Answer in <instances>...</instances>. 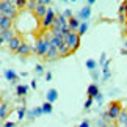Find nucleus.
<instances>
[{
	"mask_svg": "<svg viewBox=\"0 0 127 127\" xmlns=\"http://www.w3.org/2000/svg\"><path fill=\"white\" fill-rule=\"evenodd\" d=\"M16 8L17 9H25L27 8V0H16Z\"/></svg>",
	"mask_w": 127,
	"mask_h": 127,
	"instance_id": "nucleus-26",
	"label": "nucleus"
},
{
	"mask_svg": "<svg viewBox=\"0 0 127 127\" xmlns=\"http://www.w3.org/2000/svg\"><path fill=\"white\" fill-rule=\"evenodd\" d=\"M38 6V0H27V8H28V11H35Z\"/></svg>",
	"mask_w": 127,
	"mask_h": 127,
	"instance_id": "nucleus-21",
	"label": "nucleus"
},
{
	"mask_svg": "<svg viewBox=\"0 0 127 127\" xmlns=\"http://www.w3.org/2000/svg\"><path fill=\"white\" fill-rule=\"evenodd\" d=\"M16 53H17L19 57H30L32 53H35V47H32L28 42L24 41V42L21 44V47L17 49V52H16Z\"/></svg>",
	"mask_w": 127,
	"mask_h": 127,
	"instance_id": "nucleus-6",
	"label": "nucleus"
},
{
	"mask_svg": "<svg viewBox=\"0 0 127 127\" xmlns=\"http://www.w3.org/2000/svg\"><path fill=\"white\" fill-rule=\"evenodd\" d=\"M58 58H60V55H58V47L50 46L49 50H47V53H46V57H44L42 60L44 61H53V60H58Z\"/></svg>",
	"mask_w": 127,
	"mask_h": 127,
	"instance_id": "nucleus-8",
	"label": "nucleus"
},
{
	"mask_svg": "<svg viewBox=\"0 0 127 127\" xmlns=\"http://www.w3.org/2000/svg\"><path fill=\"white\" fill-rule=\"evenodd\" d=\"M79 127H90V121H88V119H85V121H82V124H80Z\"/></svg>",
	"mask_w": 127,
	"mask_h": 127,
	"instance_id": "nucleus-36",
	"label": "nucleus"
},
{
	"mask_svg": "<svg viewBox=\"0 0 127 127\" xmlns=\"http://www.w3.org/2000/svg\"><path fill=\"white\" fill-rule=\"evenodd\" d=\"M0 13L3 14V16H8V17H11L13 21L17 17V14H19V9L14 6V5L9 3V0L8 2H5V0H0Z\"/></svg>",
	"mask_w": 127,
	"mask_h": 127,
	"instance_id": "nucleus-2",
	"label": "nucleus"
},
{
	"mask_svg": "<svg viewBox=\"0 0 127 127\" xmlns=\"http://www.w3.org/2000/svg\"><path fill=\"white\" fill-rule=\"evenodd\" d=\"M3 127H16V123H5Z\"/></svg>",
	"mask_w": 127,
	"mask_h": 127,
	"instance_id": "nucleus-38",
	"label": "nucleus"
},
{
	"mask_svg": "<svg viewBox=\"0 0 127 127\" xmlns=\"http://www.w3.org/2000/svg\"><path fill=\"white\" fill-rule=\"evenodd\" d=\"M5 2H8V0H5Z\"/></svg>",
	"mask_w": 127,
	"mask_h": 127,
	"instance_id": "nucleus-47",
	"label": "nucleus"
},
{
	"mask_svg": "<svg viewBox=\"0 0 127 127\" xmlns=\"http://www.w3.org/2000/svg\"><path fill=\"white\" fill-rule=\"evenodd\" d=\"M86 94H88V97H96L97 94H99V86H97L96 83H91L90 86H88V90H86Z\"/></svg>",
	"mask_w": 127,
	"mask_h": 127,
	"instance_id": "nucleus-17",
	"label": "nucleus"
},
{
	"mask_svg": "<svg viewBox=\"0 0 127 127\" xmlns=\"http://www.w3.org/2000/svg\"><path fill=\"white\" fill-rule=\"evenodd\" d=\"M126 25H127V22H126Z\"/></svg>",
	"mask_w": 127,
	"mask_h": 127,
	"instance_id": "nucleus-48",
	"label": "nucleus"
},
{
	"mask_svg": "<svg viewBox=\"0 0 127 127\" xmlns=\"http://www.w3.org/2000/svg\"><path fill=\"white\" fill-rule=\"evenodd\" d=\"M58 55H60V58H64V57L72 55V53H71V49H69V46H67V42L63 41L60 46H58Z\"/></svg>",
	"mask_w": 127,
	"mask_h": 127,
	"instance_id": "nucleus-10",
	"label": "nucleus"
},
{
	"mask_svg": "<svg viewBox=\"0 0 127 127\" xmlns=\"http://www.w3.org/2000/svg\"><path fill=\"white\" fill-rule=\"evenodd\" d=\"M3 42H5V41L2 39V36H0V46H2V44H3Z\"/></svg>",
	"mask_w": 127,
	"mask_h": 127,
	"instance_id": "nucleus-43",
	"label": "nucleus"
},
{
	"mask_svg": "<svg viewBox=\"0 0 127 127\" xmlns=\"http://www.w3.org/2000/svg\"><path fill=\"white\" fill-rule=\"evenodd\" d=\"M118 21H119L121 24H126V22H127V16H126V14H119Z\"/></svg>",
	"mask_w": 127,
	"mask_h": 127,
	"instance_id": "nucleus-33",
	"label": "nucleus"
},
{
	"mask_svg": "<svg viewBox=\"0 0 127 127\" xmlns=\"http://www.w3.org/2000/svg\"><path fill=\"white\" fill-rule=\"evenodd\" d=\"M119 14H126V3L124 2L121 3V6H119Z\"/></svg>",
	"mask_w": 127,
	"mask_h": 127,
	"instance_id": "nucleus-34",
	"label": "nucleus"
},
{
	"mask_svg": "<svg viewBox=\"0 0 127 127\" xmlns=\"http://www.w3.org/2000/svg\"><path fill=\"white\" fill-rule=\"evenodd\" d=\"M27 115V108L25 107H21V108H17V116H19V121H22L24 118H25Z\"/></svg>",
	"mask_w": 127,
	"mask_h": 127,
	"instance_id": "nucleus-23",
	"label": "nucleus"
},
{
	"mask_svg": "<svg viewBox=\"0 0 127 127\" xmlns=\"http://www.w3.org/2000/svg\"><path fill=\"white\" fill-rule=\"evenodd\" d=\"M61 14H63V16H64L66 19H71V17H72V13H71V9H66V11H63Z\"/></svg>",
	"mask_w": 127,
	"mask_h": 127,
	"instance_id": "nucleus-32",
	"label": "nucleus"
},
{
	"mask_svg": "<svg viewBox=\"0 0 127 127\" xmlns=\"http://www.w3.org/2000/svg\"><path fill=\"white\" fill-rule=\"evenodd\" d=\"M28 93V86L27 85H16V94L19 97H24Z\"/></svg>",
	"mask_w": 127,
	"mask_h": 127,
	"instance_id": "nucleus-20",
	"label": "nucleus"
},
{
	"mask_svg": "<svg viewBox=\"0 0 127 127\" xmlns=\"http://www.w3.org/2000/svg\"><path fill=\"white\" fill-rule=\"evenodd\" d=\"M126 121H127V108H123V111L119 113L118 119H116V123H118V126H123V127H124Z\"/></svg>",
	"mask_w": 127,
	"mask_h": 127,
	"instance_id": "nucleus-19",
	"label": "nucleus"
},
{
	"mask_svg": "<svg viewBox=\"0 0 127 127\" xmlns=\"http://www.w3.org/2000/svg\"><path fill=\"white\" fill-rule=\"evenodd\" d=\"M71 2H77V0H71Z\"/></svg>",
	"mask_w": 127,
	"mask_h": 127,
	"instance_id": "nucleus-44",
	"label": "nucleus"
},
{
	"mask_svg": "<svg viewBox=\"0 0 127 127\" xmlns=\"http://www.w3.org/2000/svg\"><path fill=\"white\" fill-rule=\"evenodd\" d=\"M126 35H127V32H126Z\"/></svg>",
	"mask_w": 127,
	"mask_h": 127,
	"instance_id": "nucleus-49",
	"label": "nucleus"
},
{
	"mask_svg": "<svg viewBox=\"0 0 127 127\" xmlns=\"http://www.w3.org/2000/svg\"><path fill=\"white\" fill-rule=\"evenodd\" d=\"M46 97H47V102H50V104H53L57 99H58V91L57 90H49L47 91V94H46Z\"/></svg>",
	"mask_w": 127,
	"mask_h": 127,
	"instance_id": "nucleus-18",
	"label": "nucleus"
},
{
	"mask_svg": "<svg viewBox=\"0 0 127 127\" xmlns=\"http://www.w3.org/2000/svg\"><path fill=\"white\" fill-rule=\"evenodd\" d=\"M33 115H35V118H38V116H41L44 113V110H42V107H36V108H33Z\"/></svg>",
	"mask_w": 127,
	"mask_h": 127,
	"instance_id": "nucleus-27",
	"label": "nucleus"
},
{
	"mask_svg": "<svg viewBox=\"0 0 127 127\" xmlns=\"http://www.w3.org/2000/svg\"><path fill=\"white\" fill-rule=\"evenodd\" d=\"M46 80H47V82L52 80V74H50V72H47V74H46Z\"/></svg>",
	"mask_w": 127,
	"mask_h": 127,
	"instance_id": "nucleus-39",
	"label": "nucleus"
},
{
	"mask_svg": "<svg viewBox=\"0 0 127 127\" xmlns=\"http://www.w3.org/2000/svg\"><path fill=\"white\" fill-rule=\"evenodd\" d=\"M93 102H94V97H88L86 102H85V110H90V108H91Z\"/></svg>",
	"mask_w": 127,
	"mask_h": 127,
	"instance_id": "nucleus-28",
	"label": "nucleus"
},
{
	"mask_svg": "<svg viewBox=\"0 0 127 127\" xmlns=\"http://www.w3.org/2000/svg\"><path fill=\"white\" fill-rule=\"evenodd\" d=\"M38 3H39V5H46V6H49V5H50V0H38Z\"/></svg>",
	"mask_w": 127,
	"mask_h": 127,
	"instance_id": "nucleus-35",
	"label": "nucleus"
},
{
	"mask_svg": "<svg viewBox=\"0 0 127 127\" xmlns=\"http://www.w3.org/2000/svg\"><path fill=\"white\" fill-rule=\"evenodd\" d=\"M91 77H93V80H97V79H99V71H97V69L91 71Z\"/></svg>",
	"mask_w": 127,
	"mask_h": 127,
	"instance_id": "nucleus-31",
	"label": "nucleus"
},
{
	"mask_svg": "<svg viewBox=\"0 0 127 127\" xmlns=\"http://www.w3.org/2000/svg\"><path fill=\"white\" fill-rule=\"evenodd\" d=\"M94 2H96V0H88V5H90V6H91V5L94 3Z\"/></svg>",
	"mask_w": 127,
	"mask_h": 127,
	"instance_id": "nucleus-42",
	"label": "nucleus"
},
{
	"mask_svg": "<svg viewBox=\"0 0 127 127\" xmlns=\"http://www.w3.org/2000/svg\"><path fill=\"white\" fill-rule=\"evenodd\" d=\"M86 30H88V24L83 21V22L80 24V27H79V30H77V33L82 36V35H85V33H86Z\"/></svg>",
	"mask_w": 127,
	"mask_h": 127,
	"instance_id": "nucleus-22",
	"label": "nucleus"
},
{
	"mask_svg": "<svg viewBox=\"0 0 127 127\" xmlns=\"http://www.w3.org/2000/svg\"><path fill=\"white\" fill-rule=\"evenodd\" d=\"M42 107V110H44V113H52V104H50V102H44V104L41 105Z\"/></svg>",
	"mask_w": 127,
	"mask_h": 127,
	"instance_id": "nucleus-25",
	"label": "nucleus"
},
{
	"mask_svg": "<svg viewBox=\"0 0 127 127\" xmlns=\"http://www.w3.org/2000/svg\"><path fill=\"white\" fill-rule=\"evenodd\" d=\"M94 99H96L97 102H99V104H102V99H104V96H102V94H100V93H99V94H97V96L94 97Z\"/></svg>",
	"mask_w": 127,
	"mask_h": 127,
	"instance_id": "nucleus-37",
	"label": "nucleus"
},
{
	"mask_svg": "<svg viewBox=\"0 0 127 127\" xmlns=\"http://www.w3.org/2000/svg\"><path fill=\"white\" fill-rule=\"evenodd\" d=\"M24 42V38L22 35H19V33H16V36L13 38V39H9L6 44H8V49H9V52H13V53H16L17 52V49L21 47V44Z\"/></svg>",
	"mask_w": 127,
	"mask_h": 127,
	"instance_id": "nucleus-5",
	"label": "nucleus"
},
{
	"mask_svg": "<svg viewBox=\"0 0 127 127\" xmlns=\"http://www.w3.org/2000/svg\"><path fill=\"white\" fill-rule=\"evenodd\" d=\"M11 111H13L11 104H8V102H0V121H5L11 115Z\"/></svg>",
	"mask_w": 127,
	"mask_h": 127,
	"instance_id": "nucleus-7",
	"label": "nucleus"
},
{
	"mask_svg": "<svg viewBox=\"0 0 127 127\" xmlns=\"http://www.w3.org/2000/svg\"><path fill=\"white\" fill-rule=\"evenodd\" d=\"M55 17H57L55 11H53L52 8H47V14L44 16V19L41 21V28H42V33H44V32H47L49 28L52 27V24L55 22Z\"/></svg>",
	"mask_w": 127,
	"mask_h": 127,
	"instance_id": "nucleus-4",
	"label": "nucleus"
},
{
	"mask_svg": "<svg viewBox=\"0 0 127 127\" xmlns=\"http://www.w3.org/2000/svg\"><path fill=\"white\" fill-rule=\"evenodd\" d=\"M36 86H38V83H36V80H33V82H32V88H33V90H36Z\"/></svg>",
	"mask_w": 127,
	"mask_h": 127,
	"instance_id": "nucleus-40",
	"label": "nucleus"
},
{
	"mask_svg": "<svg viewBox=\"0 0 127 127\" xmlns=\"http://www.w3.org/2000/svg\"><path fill=\"white\" fill-rule=\"evenodd\" d=\"M13 19L8 17V16H3L2 19H0V28L2 30H8V28H13Z\"/></svg>",
	"mask_w": 127,
	"mask_h": 127,
	"instance_id": "nucleus-13",
	"label": "nucleus"
},
{
	"mask_svg": "<svg viewBox=\"0 0 127 127\" xmlns=\"http://www.w3.org/2000/svg\"><path fill=\"white\" fill-rule=\"evenodd\" d=\"M107 61V53L105 52H102V55H100V60H99V64L100 66H104V63Z\"/></svg>",
	"mask_w": 127,
	"mask_h": 127,
	"instance_id": "nucleus-29",
	"label": "nucleus"
},
{
	"mask_svg": "<svg viewBox=\"0 0 127 127\" xmlns=\"http://www.w3.org/2000/svg\"><path fill=\"white\" fill-rule=\"evenodd\" d=\"M35 71H36V74H44V66L42 64H36Z\"/></svg>",
	"mask_w": 127,
	"mask_h": 127,
	"instance_id": "nucleus-30",
	"label": "nucleus"
},
{
	"mask_svg": "<svg viewBox=\"0 0 127 127\" xmlns=\"http://www.w3.org/2000/svg\"><path fill=\"white\" fill-rule=\"evenodd\" d=\"M0 36H2V39H3L5 42H8L9 39H13V38L16 36V32H14L13 28H8V30H2Z\"/></svg>",
	"mask_w": 127,
	"mask_h": 127,
	"instance_id": "nucleus-15",
	"label": "nucleus"
},
{
	"mask_svg": "<svg viewBox=\"0 0 127 127\" xmlns=\"http://www.w3.org/2000/svg\"><path fill=\"white\" fill-rule=\"evenodd\" d=\"M90 16H91V6H90V5H86L85 8H82L79 11V14H77V17H79L80 21H88Z\"/></svg>",
	"mask_w": 127,
	"mask_h": 127,
	"instance_id": "nucleus-11",
	"label": "nucleus"
},
{
	"mask_svg": "<svg viewBox=\"0 0 127 127\" xmlns=\"http://www.w3.org/2000/svg\"><path fill=\"white\" fill-rule=\"evenodd\" d=\"M121 55H127V49H123V50H121Z\"/></svg>",
	"mask_w": 127,
	"mask_h": 127,
	"instance_id": "nucleus-41",
	"label": "nucleus"
},
{
	"mask_svg": "<svg viewBox=\"0 0 127 127\" xmlns=\"http://www.w3.org/2000/svg\"><path fill=\"white\" fill-rule=\"evenodd\" d=\"M126 49H127V42H126Z\"/></svg>",
	"mask_w": 127,
	"mask_h": 127,
	"instance_id": "nucleus-45",
	"label": "nucleus"
},
{
	"mask_svg": "<svg viewBox=\"0 0 127 127\" xmlns=\"http://www.w3.org/2000/svg\"><path fill=\"white\" fill-rule=\"evenodd\" d=\"M110 60H107L105 63H104V66H102V67H104V71H102V80H104V82H107V80H108L110 79V75H111V72H110Z\"/></svg>",
	"mask_w": 127,
	"mask_h": 127,
	"instance_id": "nucleus-16",
	"label": "nucleus"
},
{
	"mask_svg": "<svg viewBox=\"0 0 127 127\" xmlns=\"http://www.w3.org/2000/svg\"><path fill=\"white\" fill-rule=\"evenodd\" d=\"M33 14H35V17L41 22L44 19V16L47 14V6H46V5H39V3H38V6H36L35 11H33Z\"/></svg>",
	"mask_w": 127,
	"mask_h": 127,
	"instance_id": "nucleus-9",
	"label": "nucleus"
},
{
	"mask_svg": "<svg viewBox=\"0 0 127 127\" xmlns=\"http://www.w3.org/2000/svg\"><path fill=\"white\" fill-rule=\"evenodd\" d=\"M107 111H108L110 118L113 119V121H116V119H118V116H119V113L123 111V100H111L110 104H108Z\"/></svg>",
	"mask_w": 127,
	"mask_h": 127,
	"instance_id": "nucleus-3",
	"label": "nucleus"
},
{
	"mask_svg": "<svg viewBox=\"0 0 127 127\" xmlns=\"http://www.w3.org/2000/svg\"><path fill=\"white\" fill-rule=\"evenodd\" d=\"M86 67H88L90 71H94L96 67H97V63H96L94 60H91V58H90V60H86Z\"/></svg>",
	"mask_w": 127,
	"mask_h": 127,
	"instance_id": "nucleus-24",
	"label": "nucleus"
},
{
	"mask_svg": "<svg viewBox=\"0 0 127 127\" xmlns=\"http://www.w3.org/2000/svg\"><path fill=\"white\" fill-rule=\"evenodd\" d=\"M80 38H82V36H80L77 32H71L67 36L63 38V41L67 42V46H69L71 53H75L77 50H79V47H80Z\"/></svg>",
	"mask_w": 127,
	"mask_h": 127,
	"instance_id": "nucleus-1",
	"label": "nucleus"
},
{
	"mask_svg": "<svg viewBox=\"0 0 127 127\" xmlns=\"http://www.w3.org/2000/svg\"><path fill=\"white\" fill-rule=\"evenodd\" d=\"M5 79L6 80H9L13 85H17V80H19V75L14 72L13 69H6L5 71Z\"/></svg>",
	"mask_w": 127,
	"mask_h": 127,
	"instance_id": "nucleus-12",
	"label": "nucleus"
},
{
	"mask_svg": "<svg viewBox=\"0 0 127 127\" xmlns=\"http://www.w3.org/2000/svg\"><path fill=\"white\" fill-rule=\"evenodd\" d=\"M67 24H69V28H71V32H77L79 30V27H80V19L77 17V16H72L71 19H67Z\"/></svg>",
	"mask_w": 127,
	"mask_h": 127,
	"instance_id": "nucleus-14",
	"label": "nucleus"
},
{
	"mask_svg": "<svg viewBox=\"0 0 127 127\" xmlns=\"http://www.w3.org/2000/svg\"><path fill=\"white\" fill-rule=\"evenodd\" d=\"M63 2H66V0H63Z\"/></svg>",
	"mask_w": 127,
	"mask_h": 127,
	"instance_id": "nucleus-46",
	"label": "nucleus"
}]
</instances>
